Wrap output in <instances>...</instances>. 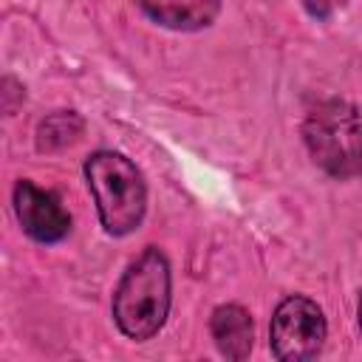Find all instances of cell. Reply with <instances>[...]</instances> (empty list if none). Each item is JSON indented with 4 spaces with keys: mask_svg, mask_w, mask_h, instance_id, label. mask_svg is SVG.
<instances>
[{
    "mask_svg": "<svg viewBox=\"0 0 362 362\" xmlns=\"http://www.w3.org/2000/svg\"><path fill=\"white\" fill-rule=\"evenodd\" d=\"M170 260L158 246H147L122 274L113 291V320L127 339H153L170 314Z\"/></svg>",
    "mask_w": 362,
    "mask_h": 362,
    "instance_id": "obj_1",
    "label": "cell"
},
{
    "mask_svg": "<svg viewBox=\"0 0 362 362\" xmlns=\"http://www.w3.org/2000/svg\"><path fill=\"white\" fill-rule=\"evenodd\" d=\"M85 181L107 235L124 238L147 212V187L136 164L113 150H96L85 161Z\"/></svg>",
    "mask_w": 362,
    "mask_h": 362,
    "instance_id": "obj_2",
    "label": "cell"
},
{
    "mask_svg": "<svg viewBox=\"0 0 362 362\" xmlns=\"http://www.w3.org/2000/svg\"><path fill=\"white\" fill-rule=\"evenodd\" d=\"M303 141L308 156L331 178H354L362 173V113L345 99H322L303 119Z\"/></svg>",
    "mask_w": 362,
    "mask_h": 362,
    "instance_id": "obj_3",
    "label": "cell"
},
{
    "mask_svg": "<svg viewBox=\"0 0 362 362\" xmlns=\"http://www.w3.org/2000/svg\"><path fill=\"white\" fill-rule=\"evenodd\" d=\"M325 337H328L325 314L314 300L303 294H291L280 300L269 328V345L280 362L314 359L322 351Z\"/></svg>",
    "mask_w": 362,
    "mask_h": 362,
    "instance_id": "obj_4",
    "label": "cell"
},
{
    "mask_svg": "<svg viewBox=\"0 0 362 362\" xmlns=\"http://www.w3.org/2000/svg\"><path fill=\"white\" fill-rule=\"evenodd\" d=\"M14 212L23 232L37 243H57L71 232V215L59 198L48 189H40L28 178L17 181L14 187Z\"/></svg>",
    "mask_w": 362,
    "mask_h": 362,
    "instance_id": "obj_5",
    "label": "cell"
},
{
    "mask_svg": "<svg viewBox=\"0 0 362 362\" xmlns=\"http://www.w3.org/2000/svg\"><path fill=\"white\" fill-rule=\"evenodd\" d=\"M141 11L170 31H201L215 23L223 0H139Z\"/></svg>",
    "mask_w": 362,
    "mask_h": 362,
    "instance_id": "obj_6",
    "label": "cell"
},
{
    "mask_svg": "<svg viewBox=\"0 0 362 362\" xmlns=\"http://www.w3.org/2000/svg\"><path fill=\"white\" fill-rule=\"evenodd\" d=\"M209 334L218 345V351L226 356V359H246L249 351H252V342H255V325H252V317L243 305L238 303H226V305H218L209 317Z\"/></svg>",
    "mask_w": 362,
    "mask_h": 362,
    "instance_id": "obj_7",
    "label": "cell"
},
{
    "mask_svg": "<svg viewBox=\"0 0 362 362\" xmlns=\"http://www.w3.org/2000/svg\"><path fill=\"white\" fill-rule=\"evenodd\" d=\"M82 133V119L74 110H59L40 122L37 127V147L40 150H59L71 141H76Z\"/></svg>",
    "mask_w": 362,
    "mask_h": 362,
    "instance_id": "obj_8",
    "label": "cell"
},
{
    "mask_svg": "<svg viewBox=\"0 0 362 362\" xmlns=\"http://www.w3.org/2000/svg\"><path fill=\"white\" fill-rule=\"evenodd\" d=\"M359 328H362V294H359Z\"/></svg>",
    "mask_w": 362,
    "mask_h": 362,
    "instance_id": "obj_9",
    "label": "cell"
}]
</instances>
